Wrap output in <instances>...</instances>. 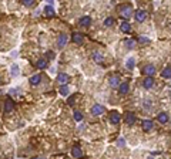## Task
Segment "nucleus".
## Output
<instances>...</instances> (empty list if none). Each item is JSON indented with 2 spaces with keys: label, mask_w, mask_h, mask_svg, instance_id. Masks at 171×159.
Instances as JSON below:
<instances>
[{
  "label": "nucleus",
  "mask_w": 171,
  "mask_h": 159,
  "mask_svg": "<svg viewBox=\"0 0 171 159\" xmlns=\"http://www.w3.org/2000/svg\"><path fill=\"white\" fill-rule=\"evenodd\" d=\"M118 14L123 19H130L131 14H133V7L130 5H123V6L118 7Z\"/></svg>",
  "instance_id": "nucleus-1"
},
{
  "label": "nucleus",
  "mask_w": 171,
  "mask_h": 159,
  "mask_svg": "<svg viewBox=\"0 0 171 159\" xmlns=\"http://www.w3.org/2000/svg\"><path fill=\"white\" fill-rule=\"evenodd\" d=\"M143 74H145V75H154L155 74V67L153 65V64H147L144 68H143Z\"/></svg>",
  "instance_id": "nucleus-2"
},
{
  "label": "nucleus",
  "mask_w": 171,
  "mask_h": 159,
  "mask_svg": "<svg viewBox=\"0 0 171 159\" xmlns=\"http://www.w3.org/2000/svg\"><path fill=\"white\" fill-rule=\"evenodd\" d=\"M110 121H111V124H114V125L120 124V121H121L120 114H118L117 111H111V112H110Z\"/></svg>",
  "instance_id": "nucleus-3"
},
{
  "label": "nucleus",
  "mask_w": 171,
  "mask_h": 159,
  "mask_svg": "<svg viewBox=\"0 0 171 159\" xmlns=\"http://www.w3.org/2000/svg\"><path fill=\"white\" fill-rule=\"evenodd\" d=\"M103 112H104V107H103V105L96 104V105L91 107V114H93V115H101Z\"/></svg>",
  "instance_id": "nucleus-4"
},
{
  "label": "nucleus",
  "mask_w": 171,
  "mask_h": 159,
  "mask_svg": "<svg viewBox=\"0 0 171 159\" xmlns=\"http://www.w3.org/2000/svg\"><path fill=\"white\" fill-rule=\"evenodd\" d=\"M145 19H147V13H145L144 10H141V9H140V10H137V12H135V20H137V22H140V23H141V22H144Z\"/></svg>",
  "instance_id": "nucleus-5"
},
{
  "label": "nucleus",
  "mask_w": 171,
  "mask_h": 159,
  "mask_svg": "<svg viewBox=\"0 0 171 159\" xmlns=\"http://www.w3.org/2000/svg\"><path fill=\"white\" fill-rule=\"evenodd\" d=\"M66 43H67V36H66V34H60L59 39H57V47H59V48H63V47L66 46Z\"/></svg>",
  "instance_id": "nucleus-6"
},
{
  "label": "nucleus",
  "mask_w": 171,
  "mask_h": 159,
  "mask_svg": "<svg viewBox=\"0 0 171 159\" xmlns=\"http://www.w3.org/2000/svg\"><path fill=\"white\" fill-rule=\"evenodd\" d=\"M153 85H154V80H153L150 75H147V78H144V80H143V87L148 90V88H151Z\"/></svg>",
  "instance_id": "nucleus-7"
},
{
  "label": "nucleus",
  "mask_w": 171,
  "mask_h": 159,
  "mask_svg": "<svg viewBox=\"0 0 171 159\" xmlns=\"http://www.w3.org/2000/svg\"><path fill=\"white\" fill-rule=\"evenodd\" d=\"M13 108H14V104H13V101L9 98V99H6V102H5V112H12L13 111Z\"/></svg>",
  "instance_id": "nucleus-8"
},
{
  "label": "nucleus",
  "mask_w": 171,
  "mask_h": 159,
  "mask_svg": "<svg viewBox=\"0 0 171 159\" xmlns=\"http://www.w3.org/2000/svg\"><path fill=\"white\" fill-rule=\"evenodd\" d=\"M126 122H127V125H133L135 122V115L133 112H127L126 114Z\"/></svg>",
  "instance_id": "nucleus-9"
},
{
  "label": "nucleus",
  "mask_w": 171,
  "mask_h": 159,
  "mask_svg": "<svg viewBox=\"0 0 171 159\" xmlns=\"http://www.w3.org/2000/svg\"><path fill=\"white\" fill-rule=\"evenodd\" d=\"M90 23H91V19H90L89 16H84V17H81V19H80V22H78V24H80V26H83V27H87V26H90Z\"/></svg>",
  "instance_id": "nucleus-10"
},
{
  "label": "nucleus",
  "mask_w": 171,
  "mask_h": 159,
  "mask_svg": "<svg viewBox=\"0 0 171 159\" xmlns=\"http://www.w3.org/2000/svg\"><path fill=\"white\" fill-rule=\"evenodd\" d=\"M120 30H121L123 33H130V31H131V24L127 23V22H123V23L120 24Z\"/></svg>",
  "instance_id": "nucleus-11"
},
{
  "label": "nucleus",
  "mask_w": 171,
  "mask_h": 159,
  "mask_svg": "<svg viewBox=\"0 0 171 159\" xmlns=\"http://www.w3.org/2000/svg\"><path fill=\"white\" fill-rule=\"evenodd\" d=\"M73 43H76V44H81L83 43V34L81 33H73Z\"/></svg>",
  "instance_id": "nucleus-12"
},
{
  "label": "nucleus",
  "mask_w": 171,
  "mask_h": 159,
  "mask_svg": "<svg viewBox=\"0 0 171 159\" xmlns=\"http://www.w3.org/2000/svg\"><path fill=\"white\" fill-rule=\"evenodd\" d=\"M57 81H59L60 84H67V82H68V75L64 74V73H60V74L57 75Z\"/></svg>",
  "instance_id": "nucleus-13"
},
{
  "label": "nucleus",
  "mask_w": 171,
  "mask_h": 159,
  "mask_svg": "<svg viewBox=\"0 0 171 159\" xmlns=\"http://www.w3.org/2000/svg\"><path fill=\"white\" fill-rule=\"evenodd\" d=\"M109 84H110L111 87H117V85H120V77H117V75L110 77V78H109Z\"/></svg>",
  "instance_id": "nucleus-14"
},
{
  "label": "nucleus",
  "mask_w": 171,
  "mask_h": 159,
  "mask_svg": "<svg viewBox=\"0 0 171 159\" xmlns=\"http://www.w3.org/2000/svg\"><path fill=\"white\" fill-rule=\"evenodd\" d=\"M153 126H154V124L151 122V121H143V129L144 131H151L153 129Z\"/></svg>",
  "instance_id": "nucleus-15"
},
{
  "label": "nucleus",
  "mask_w": 171,
  "mask_h": 159,
  "mask_svg": "<svg viewBox=\"0 0 171 159\" xmlns=\"http://www.w3.org/2000/svg\"><path fill=\"white\" fill-rule=\"evenodd\" d=\"M71 155H73L74 158H81V156H83V153H81V149H80L78 146H74V148L71 149Z\"/></svg>",
  "instance_id": "nucleus-16"
},
{
  "label": "nucleus",
  "mask_w": 171,
  "mask_h": 159,
  "mask_svg": "<svg viewBox=\"0 0 171 159\" xmlns=\"http://www.w3.org/2000/svg\"><path fill=\"white\" fill-rule=\"evenodd\" d=\"M128 88H130V87H128L127 82H123V84L118 85V91H120L121 94H127V92H128Z\"/></svg>",
  "instance_id": "nucleus-17"
},
{
  "label": "nucleus",
  "mask_w": 171,
  "mask_h": 159,
  "mask_svg": "<svg viewBox=\"0 0 171 159\" xmlns=\"http://www.w3.org/2000/svg\"><path fill=\"white\" fill-rule=\"evenodd\" d=\"M40 80H41L40 74H36V75H33V77L30 78V84H32V85H37V84L40 82Z\"/></svg>",
  "instance_id": "nucleus-18"
},
{
  "label": "nucleus",
  "mask_w": 171,
  "mask_h": 159,
  "mask_svg": "<svg viewBox=\"0 0 171 159\" xmlns=\"http://www.w3.org/2000/svg\"><path fill=\"white\" fill-rule=\"evenodd\" d=\"M44 13H46V16L53 17V16H54V9H53L51 6H46V7H44Z\"/></svg>",
  "instance_id": "nucleus-19"
},
{
  "label": "nucleus",
  "mask_w": 171,
  "mask_h": 159,
  "mask_svg": "<svg viewBox=\"0 0 171 159\" xmlns=\"http://www.w3.org/2000/svg\"><path fill=\"white\" fill-rule=\"evenodd\" d=\"M158 121H160L161 124H165V122L168 121V114H167V112H161V114L158 115Z\"/></svg>",
  "instance_id": "nucleus-20"
},
{
  "label": "nucleus",
  "mask_w": 171,
  "mask_h": 159,
  "mask_svg": "<svg viewBox=\"0 0 171 159\" xmlns=\"http://www.w3.org/2000/svg\"><path fill=\"white\" fill-rule=\"evenodd\" d=\"M161 75L164 77V78H171V67L168 65V67H165L164 68V71L161 73Z\"/></svg>",
  "instance_id": "nucleus-21"
},
{
  "label": "nucleus",
  "mask_w": 171,
  "mask_h": 159,
  "mask_svg": "<svg viewBox=\"0 0 171 159\" xmlns=\"http://www.w3.org/2000/svg\"><path fill=\"white\" fill-rule=\"evenodd\" d=\"M36 65H37V68L43 70V68H46V67H47V61H46L44 58H40V60L37 61V64H36Z\"/></svg>",
  "instance_id": "nucleus-22"
},
{
  "label": "nucleus",
  "mask_w": 171,
  "mask_h": 159,
  "mask_svg": "<svg viewBox=\"0 0 171 159\" xmlns=\"http://www.w3.org/2000/svg\"><path fill=\"white\" fill-rule=\"evenodd\" d=\"M113 24H114V19H113V17H107V19L104 20V26H106V27H111Z\"/></svg>",
  "instance_id": "nucleus-23"
},
{
  "label": "nucleus",
  "mask_w": 171,
  "mask_h": 159,
  "mask_svg": "<svg viewBox=\"0 0 171 159\" xmlns=\"http://www.w3.org/2000/svg\"><path fill=\"white\" fill-rule=\"evenodd\" d=\"M10 73H12V75H13V77L19 75V73H20V71H19V67H17L16 64H13V65H12V71H10Z\"/></svg>",
  "instance_id": "nucleus-24"
},
{
  "label": "nucleus",
  "mask_w": 171,
  "mask_h": 159,
  "mask_svg": "<svg viewBox=\"0 0 171 159\" xmlns=\"http://www.w3.org/2000/svg\"><path fill=\"white\" fill-rule=\"evenodd\" d=\"M124 44H126L128 48H134V46H135V41H134V40H126V41H124Z\"/></svg>",
  "instance_id": "nucleus-25"
},
{
  "label": "nucleus",
  "mask_w": 171,
  "mask_h": 159,
  "mask_svg": "<svg viewBox=\"0 0 171 159\" xmlns=\"http://www.w3.org/2000/svg\"><path fill=\"white\" fill-rule=\"evenodd\" d=\"M73 115H74V119H76V121H81V119H83V114H81L80 111H74Z\"/></svg>",
  "instance_id": "nucleus-26"
},
{
  "label": "nucleus",
  "mask_w": 171,
  "mask_h": 159,
  "mask_svg": "<svg viewBox=\"0 0 171 159\" xmlns=\"http://www.w3.org/2000/svg\"><path fill=\"white\" fill-rule=\"evenodd\" d=\"M34 2H36V0H22V3L24 6H27V7H32L34 5Z\"/></svg>",
  "instance_id": "nucleus-27"
},
{
  "label": "nucleus",
  "mask_w": 171,
  "mask_h": 159,
  "mask_svg": "<svg viewBox=\"0 0 171 159\" xmlns=\"http://www.w3.org/2000/svg\"><path fill=\"white\" fill-rule=\"evenodd\" d=\"M134 65H135L134 58H128V60H127V68H133Z\"/></svg>",
  "instance_id": "nucleus-28"
},
{
  "label": "nucleus",
  "mask_w": 171,
  "mask_h": 159,
  "mask_svg": "<svg viewBox=\"0 0 171 159\" xmlns=\"http://www.w3.org/2000/svg\"><path fill=\"white\" fill-rule=\"evenodd\" d=\"M60 94H61V95H64V97H66V95H67V94H68V88H67V87H66V85H64V87H61V88H60Z\"/></svg>",
  "instance_id": "nucleus-29"
},
{
  "label": "nucleus",
  "mask_w": 171,
  "mask_h": 159,
  "mask_svg": "<svg viewBox=\"0 0 171 159\" xmlns=\"http://www.w3.org/2000/svg\"><path fill=\"white\" fill-rule=\"evenodd\" d=\"M138 41H140V43H144V44H148V43H150V40H148L147 37H143V36L138 37Z\"/></svg>",
  "instance_id": "nucleus-30"
},
{
  "label": "nucleus",
  "mask_w": 171,
  "mask_h": 159,
  "mask_svg": "<svg viewBox=\"0 0 171 159\" xmlns=\"http://www.w3.org/2000/svg\"><path fill=\"white\" fill-rule=\"evenodd\" d=\"M94 60H96L97 63H101V56L97 54V53H94Z\"/></svg>",
  "instance_id": "nucleus-31"
},
{
  "label": "nucleus",
  "mask_w": 171,
  "mask_h": 159,
  "mask_svg": "<svg viewBox=\"0 0 171 159\" xmlns=\"http://www.w3.org/2000/svg\"><path fill=\"white\" fill-rule=\"evenodd\" d=\"M117 143H118V146H124V145H126L124 139H118V142H117Z\"/></svg>",
  "instance_id": "nucleus-32"
},
{
  "label": "nucleus",
  "mask_w": 171,
  "mask_h": 159,
  "mask_svg": "<svg viewBox=\"0 0 171 159\" xmlns=\"http://www.w3.org/2000/svg\"><path fill=\"white\" fill-rule=\"evenodd\" d=\"M46 56H47V57H50V58H53V57H54V53H53V51H47V54H46Z\"/></svg>",
  "instance_id": "nucleus-33"
},
{
  "label": "nucleus",
  "mask_w": 171,
  "mask_h": 159,
  "mask_svg": "<svg viewBox=\"0 0 171 159\" xmlns=\"http://www.w3.org/2000/svg\"><path fill=\"white\" fill-rule=\"evenodd\" d=\"M73 102H74V97H70V98H68V101H67V104H70V105H71Z\"/></svg>",
  "instance_id": "nucleus-34"
},
{
  "label": "nucleus",
  "mask_w": 171,
  "mask_h": 159,
  "mask_svg": "<svg viewBox=\"0 0 171 159\" xmlns=\"http://www.w3.org/2000/svg\"><path fill=\"white\" fill-rule=\"evenodd\" d=\"M47 2H49V3H53V0H47Z\"/></svg>",
  "instance_id": "nucleus-35"
}]
</instances>
